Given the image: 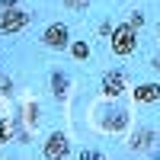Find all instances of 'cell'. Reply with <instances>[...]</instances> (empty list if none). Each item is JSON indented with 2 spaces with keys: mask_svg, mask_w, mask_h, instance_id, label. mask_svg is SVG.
Here are the masks:
<instances>
[{
  "mask_svg": "<svg viewBox=\"0 0 160 160\" xmlns=\"http://www.w3.org/2000/svg\"><path fill=\"white\" fill-rule=\"evenodd\" d=\"M135 102H160V83H141V87H135Z\"/></svg>",
  "mask_w": 160,
  "mask_h": 160,
  "instance_id": "8",
  "label": "cell"
},
{
  "mask_svg": "<svg viewBox=\"0 0 160 160\" xmlns=\"http://www.w3.org/2000/svg\"><path fill=\"white\" fill-rule=\"evenodd\" d=\"M109 48H112L115 58H128V55H135V48H138V29H135L131 22L115 26L112 35H109Z\"/></svg>",
  "mask_w": 160,
  "mask_h": 160,
  "instance_id": "1",
  "label": "cell"
},
{
  "mask_svg": "<svg viewBox=\"0 0 160 160\" xmlns=\"http://www.w3.org/2000/svg\"><path fill=\"white\" fill-rule=\"evenodd\" d=\"M29 26V13L19 7H0V35H16Z\"/></svg>",
  "mask_w": 160,
  "mask_h": 160,
  "instance_id": "2",
  "label": "cell"
},
{
  "mask_svg": "<svg viewBox=\"0 0 160 160\" xmlns=\"http://www.w3.org/2000/svg\"><path fill=\"white\" fill-rule=\"evenodd\" d=\"M0 7H19V0H0Z\"/></svg>",
  "mask_w": 160,
  "mask_h": 160,
  "instance_id": "15",
  "label": "cell"
},
{
  "mask_svg": "<svg viewBox=\"0 0 160 160\" xmlns=\"http://www.w3.org/2000/svg\"><path fill=\"white\" fill-rule=\"evenodd\" d=\"M71 55H74L77 61H87V58H90V45H87V42H71Z\"/></svg>",
  "mask_w": 160,
  "mask_h": 160,
  "instance_id": "10",
  "label": "cell"
},
{
  "mask_svg": "<svg viewBox=\"0 0 160 160\" xmlns=\"http://www.w3.org/2000/svg\"><path fill=\"white\" fill-rule=\"evenodd\" d=\"M64 7L74 10V13H80V10H87V7H90V0H64Z\"/></svg>",
  "mask_w": 160,
  "mask_h": 160,
  "instance_id": "11",
  "label": "cell"
},
{
  "mask_svg": "<svg viewBox=\"0 0 160 160\" xmlns=\"http://www.w3.org/2000/svg\"><path fill=\"white\" fill-rule=\"evenodd\" d=\"M151 144H154V131H151V128H138L135 135H131L128 151H131V154H144V151H151Z\"/></svg>",
  "mask_w": 160,
  "mask_h": 160,
  "instance_id": "6",
  "label": "cell"
},
{
  "mask_svg": "<svg viewBox=\"0 0 160 160\" xmlns=\"http://www.w3.org/2000/svg\"><path fill=\"white\" fill-rule=\"evenodd\" d=\"M102 96L106 99H115V96H122L125 93V74L122 71H106L102 74Z\"/></svg>",
  "mask_w": 160,
  "mask_h": 160,
  "instance_id": "5",
  "label": "cell"
},
{
  "mask_svg": "<svg viewBox=\"0 0 160 160\" xmlns=\"http://www.w3.org/2000/svg\"><path fill=\"white\" fill-rule=\"evenodd\" d=\"M154 71H157V74H160V55H157V58H154Z\"/></svg>",
  "mask_w": 160,
  "mask_h": 160,
  "instance_id": "16",
  "label": "cell"
},
{
  "mask_svg": "<svg viewBox=\"0 0 160 160\" xmlns=\"http://www.w3.org/2000/svg\"><path fill=\"white\" fill-rule=\"evenodd\" d=\"M42 45H45V48H55V51L71 48V29H68L64 22H51V26H45V32H42Z\"/></svg>",
  "mask_w": 160,
  "mask_h": 160,
  "instance_id": "3",
  "label": "cell"
},
{
  "mask_svg": "<svg viewBox=\"0 0 160 160\" xmlns=\"http://www.w3.org/2000/svg\"><path fill=\"white\" fill-rule=\"evenodd\" d=\"M13 128H16V122H13V118H0V148H3V144L10 141Z\"/></svg>",
  "mask_w": 160,
  "mask_h": 160,
  "instance_id": "9",
  "label": "cell"
},
{
  "mask_svg": "<svg viewBox=\"0 0 160 160\" xmlns=\"http://www.w3.org/2000/svg\"><path fill=\"white\" fill-rule=\"evenodd\" d=\"M68 90H71V77L61 74V71H55V74H51V96H55L58 102H64Z\"/></svg>",
  "mask_w": 160,
  "mask_h": 160,
  "instance_id": "7",
  "label": "cell"
},
{
  "mask_svg": "<svg viewBox=\"0 0 160 160\" xmlns=\"http://www.w3.org/2000/svg\"><path fill=\"white\" fill-rule=\"evenodd\" d=\"M157 38H160V26H157Z\"/></svg>",
  "mask_w": 160,
  "mask_h": 160,
  "instance_id": "17",
  "label": "cell"
},
{
  "mask_svg": "<svg viewBox=\"0 0 160 160\" xmlns=\"http://www.w3.org/2000/svg\"><path fill=\"white\" fill-rule=\"evenodd\" d=\"M128 22L135 26V29H141V26H144V13H141V10H131V16H128Z\"/></svg>",
  "mask_w": 160,
  "mask_h": 160,
  "instance_id": "12",
  "label": "cell"
},
{
  "mask_svg": "<svg viewBox=\"0 0 160 160\" xmlns=\"http://www.w3.org/2000/svg\"><path fill=\"white\" fill-rule=\"evenodd\" d=\"M35 122H38V106L32 102V106H29V125H35Z\"/></svg>",
  "mask_w": 160,
  "mask_h": 160,
  "instance_id": "14",
  "label": "cell"
},
{
  "mask_svg": "<svg viewBox=\"0 0 160 160\" xmlns=\"http://www.w3.org/2000/svg\"><path fill=\"white\" fill-rule=\"evenodd\" d=\"M42 154H45L48 160L68 157V154H71V141H68V135H64V131H51L48 141H45V148H42Z\"/></svg>",
  "mask_w": 160,
  "mask_h": 160,
  "instance_id": "4",
  "label": "cell"
},
{
  "mask_svg": "<svg viewBox=\"0 0 160 160\" xmlns=\"http://www.w3.org/2000/svg\"><path fill=\"white\" fill-rule=\"evenodd\" d=\"M0 93H3V96H13V83H10V77H3V74H0Z\"/></svg>",
  "mask_w": 160,
  "mask_h": 160,
  "instance_id": "13",
  "label": "cell"
}]
</instances>
